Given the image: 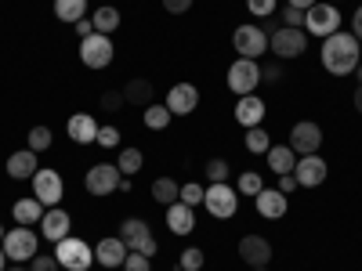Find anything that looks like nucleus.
I'll use <instances>...</instances> for the list:
<instances>
[{"mask_svg": "<svg viewBox=\"0 0 362 271\" xmlns=\"http://www.w3.org/2000/svg\"><path fill=\"white\" fill-rule=\"evenodd\" d=\"M119 239H124V246L131 253H145V257H156V239H153V228H148L141 217H127L119 224Z\"/></svg>", "mask_w": 362, "mask_h": 271, "instance_id": "obj_8", "label": "nucleus"}, {"mask_svg": "<svg viewBox=\"0 0 362 271\" xmlns=\"http://www.w3.org/2000/svg\"><path fill=\"white\" fill-rule=\"evenodd\" d=\"M37 152L33 148H22V152H11L8 156V177L11 181H33V174H37Z\"/></svg>", "mask_w": 362, "mask_h": 271, "instance_id": "obj_21", "label": "nucleus"}, {"mask_svg": "<svg viewBox=\"0 0 362 271\" xmlns=\"http://www.w3.org/2000/svg\"><path fill=\"white\" fill-rule=\"evenodd\" d=\"M268 51L276 58H300L308 51V33L305 29L279 25V29H272V37H268Z\"/></svg>", "mask_w": 362, "mask_h": 271, "instance_id": "obj_6", "label": "nucleus"}, {"mask_svg": "<svg viewBox=\"0 0 362 271\" xmlns=\"http://www.w3.org/2000/svg\"><path fill=\"white\" fill-rule=\"evenodd\" d=\"M337 29H341V11H337V4H326V0H319V4H312V8L305 11V33H308V37L326 40V37H334Z\"/></svg>", "mask_w": 362, "mask_h": 271, "instance_id": "obj_3", "label": "nucleus"}, {"mask_svg": "<svg viewBox=\"0 0 362 271\" xmlns=\"http://www.w3.org/2000/svg\"><path fill=\"white\" fill-rule=\"evenodd\" d=\"M286 4H290V8H300V11H308L312 4H319V0H286Z\"/></svg>", "mask_w": 362, "mask_h": 271, "instance_id": "obj_49", "label": "nucleus"}, {"mask_svg": "<svg viewBox=\"0 0 362 271\" xmlns=\"http://www.w3.org/2000/svg\"><path fill=\"white\" fill-rule=\"evenodd\" d=\"M228 90L235 98H243V95H254L257 83H261V66L254 62V58H235V62L228 66Z\"/></svg>", "mask_w": 362, "mask_h": 271, "instance_id": "obj_7", "label": "nucleus"}, {"mask_svg": "<svg viewBox=\"0 0 362 271\" xmlns=\"http://www.w3.org/2000/svg\"><path fill=\"white\" fill-rule=\"evenodd\" d=\"M247 148L254 156H264L268 148H272V141H268V131H261V127H250L247 131Z\"/></svg>", "mask_w": 362, "mask_h": 271, "instance_id": "obj_32", "label": "nucleus"}, {"mask_svg": "<svg viewBox=\"0 0 362 271\" xmlns=\"http://www.w3.org/2000/svg\"><path fill=\"white\" fill-rule=\"evenodd\" d=\"M90 22H95V33H116V29H119V22H124V18H119V11L112 8V4H105V8H95V18H90Z\"/></svg>", "mask_w": 362, "mask_h": 271, "instance_id": "obj_30", "label": "nucleus"}, {"mask_svg": "<svg viewBox=\"0 0 362 271\" xmlns=\"http://www.w3.org/2000/svg\"><path fill=\"white\" fill-rule=\"evenodd\" d=\"M170 271H185V267H170Z\"/></svg>", "mask_w": 362, "mask_h": 271, "instance_id": "obj_55", "label": "nucleus"}, {"mask_svg": "<svg viewBox=\"0 0 362 271\" xmlns=\"http://www.w3.org/2000/svg\"><path fill=\"white\" fill-rule=\"evenodd\" d=\"M8 271H29V267H22V264H18V267H8Z\"/></svg>", "mask_w": 362, "mask_h": 271, "instance_id": "obj_54", "label": "nucleus"}, {"mask_svg": "<svg viewBox=\"0 0 362 271\" xmlns=\"http://www.w3.org/2000/svg\"><path fill=\"white\" fill-rule=\"evenodd\" d=\"M254 271H268V267H254Z\"/></svg>", "mask_w": 362, "mask_h": 271, "instance_id": "obj_56", "label": "nucleus"}, {"mask_svg": "<svg viewBox=\"0 0 362 271\" xmlns=\"http://www.w3.org/2000/svg\"><path fill=\"white\" fill-rule=\"evenodd\" d=\"M167 228L174 231V235H192V228H196V214H192V206H185V203H170L167 206Z\"/></svg>", "mask_w": 362, "mask_h": 271, "instance_id": "obj_23", "label": "nucleus"}, {"mask_svg": "<svg viewBox=\"0 0 362 271\" xmlns=\"http://www.w3.org/2000/svg\"><path fill=\"white\" fill-rule=\"evenodd\" d=\"M127 246H124V239L119 235H109V239H102V243L95 246V260L102 264V267H124V260H127Z\"/></svg>", "mask_w": 362, "mask_h": 271, "instance_id": "obj_20", "label": "nucleus"}, {"mask_svg": "<svg viewBox=\"0 0 362 271\" xmlns=\"http://www.w3.org/2000/svg\"><path fill=\"white\" fill-rule=\"evenodd\" d=\"M355 109L362 112V83H355Z\"/></svg>", "mask_w": 362, "mask_h": 271, "instance_id": "obj_50", "label": "nucleus"}, {"mask_svg": "<svg viewBox=\"0 0 362 271\" xmlns=\"http://www.w3.org/2000/svg\"><path fill=\"white\" fill-rule=\"evenodd\" d=\"M268 170L276 174V177H283V174H293V167H297V152L290 145H272L268 148Z\"/></svg>", "mask_w": 362, "mask_h": 271, "instance_id": "obj_25", "label": "nucleus"}, {"mask_svg": "<svg viewBox=\"0 0 362 271\" xmlns=\"http://www.w3.org/2000/svg\"><path fill=\"white\" fill-rule=\"evenodd\" d=\"M362 62V47L351 33H344V29H337L334 37L322 40V69L329 76H351Z\"/></svg>", "mask_w": 362, "mask_h": 271, "instance_id": "obj_1", "label": "nucleus"}, {"mask_svg": "<svg viewBox=\"0 0 362 271\" xmlns=\"http://www.w3.org/2000/svg\"><path fill=\"white\" fill-rule=\"evenodd\" d=\"M112 54H116V47H112V40L105 33H90V37L80 40V62L87 69H109Z\"/></svg>", "mask_w": 362, "mask_h": 271, "instance_id": "obj_10", "label": "nucleus"}, {"mask_svg": "<svg viewBox=\"0 0 362 271\" xmlns=\"http://www.w3.org/2000/svg\"><path fill=\"white\" fill-rule=\"evenodd\" d=\"M203 192H206L203 185H196V181H189V185H181V203L196 210V206L203 203Z\"/></svg>", "mask_w": 362, "mask_h": 271, "instance_id": "obj_36", "label": "nucleus"}, {"mask_svg": "<svg viewBox=\"0 0 362 271\" xmlns=\"http://www.w3.org/2000/svg\"><path fill=\"white\" fill-rule=\"evenodd\" d=\"M119 105H124V90H105V95H102V109L116 112Z\"/></svg>", "mask_w": 362, "mask_h": 271, "instance_id": "obj_43", "label": "nucleus"}, {"mask_svg": "<svg viewBox=\"0 0 362 271\" xmlns=\"http://www.w3.org/2000/svg\"><path fill=\"white\" fill-rule=\"evenodd\" d=\"M239 260H247L250 267H268L272 243L264 235H243V239H239Z\"/></svg>", "mask_w": 362, "mask_h": 271, "instance_id": "obj_16", "label": "nucleus"}, {"mask_svg": "<svg viewBox=\"0 0 362 271\" xmlns=\"http://www.w3.org/2000/svg\"><path fill=\"white\" fill-rule=\"evenodd\" d=\"M141 163H145L141 148H124V152H119V159H116V167H119V174H124V177H134V174L141 170Z\"/></svg>", "mask_w": 362, "mask_h": 271, "instance_id": "obj_31", "label": "nucleus"}, {"mask_svg": "<svg viewBox=\"0 0 362 271\" xmlns=\"http://www.w3.org/2000/svg\"><path fill=\"white\" fill-rule=\"evenodd\" d=\"M124 271H153V257H145V253H127Z\"/></svg>", "mask_w": 362, "mask_h": 271, "instance_id": "obj_39", "label": "nucleus"}, {"mask_svg": "<svg viewBox=\"0 0 362 271\" xmlns=\"http://www.w3.org/2000/svg\"><path fill=\"white\" fill-rule=\"evenodd\" d=\"M264 188V177L257 170H247V174H239V188L235 192H243V195H257Z\"/></svg>", "mask_w": 362, "mask_h": 271, "instance_id": "obj_33", "label": "nucleus"}, {"mask_svg": "<svg viewBox=\"0 0 362 271\" xmlns=\"http://www.w3.org/2000/svg\"><path fill=\"white\" fill-rule=\"evenodd\" d=\"M254 206H257V214L268 217V221L286 217V210H290V203H286V195H283L279 188H261V192L254 195Z\"/></svg>", "mask_w": 362, "mask_h": 271, "instance_id": "obj_18", "label": "nucleus"}, {"mask_svg": "<svg viewBox=\"0 0 362 271\" xmlns=\"http://www.w3.org/2000/svg\"><path fill=\"white\" fill-rule=\"evenodd\" d=\"M203 260H206V257H203V250H196V246H192V250L181 253V264H177V267H185V271H199V267H203Z\"/></svg>", "mask_w": 362, "mask_h": 271, "instance_id": "obj_38", "label": "nucleus"}, {"mask_svg": "<svg viewBox=\"0 0 362 271\" xmlns=\"http://www.w3.org/2000/svg\"><path fill=\"white\" fill-rule=\"evenodd\" d=\"M326 4H334V0H326Z\"/></svg>", "mask_w": 362, "mask_h": 271, "instance_id": "obj_57", "label": "nucleus"}, {"mask_svg": "<svg viewBox=\"0 0 362 271\" xmlns=\"http://www.w3.org/2000/svg\"><path fill=\"white\" fill-rule=\"evenodd\" d=\"M163 105L170 109V116H189V112H196V105H199V90H196L192 83H174V87L167 90Z\"/></svg>", "mask_w": 362, "mask_h": 271, "instance_id": "obj_15", "label": "nucleus"}, {"mask_svg": "<svg viewBox=\"0 0 362 271\" xmlns=\"http://www.w3.org/2000/svg\"><path fill=\"white\" fill-rule=\"evenodd\" d=\"M95 145H102V148H116V145H119V131H116L112 124L98 127V141H95Z\"/></svg>", "mask_w": 362, "mask_h": 271, "instance_id": "obj_40", "label": "nucleus"}, {"mask_svg": "<svg viewBox=\"0 0 362 271\" xmlns=\"http://www.w3.org/2000/svg\"><path fill=\"white\" fill-rule=\"evenodd\" d=\"M355 76H358V83H362V62H358V69H355Z\"/></svg>", "mask_w": 362, "mask_h": 271, "instance_id": "obj_52", "label": "nucleus"}, {"mask_svg": "<svg viewBox=\"0 0 362 271\" xmlns=\"http://www.w3.org/2000/svg\"><path fill=\"white\" fill-rule=\"evenodd\" d=\"M264 112H268V109H264V102H261L257 95H243V98L235 102V124L247 127V131H250V127H261V124H264Z\"/></svg>", "mask_w": 362, "mask_h": 271, "instance_id": "obj_19", "label": "nucleus"}, {"mask_svg": "<svg viewBox=\"0 0 362 271\" xmlns=\"http://www.w3.org/2000/svg\"><path fill=\"white\" fill-rule=\"evenodd\" d=\"M283 76V69L279 66H268V69H261V80H268V83H276Z\"/></svg>", "mask_w": 362, "mask_h": 271, "instance_id": "obj_48", "label": "nucleus"}, {"mask_svg": "<svg viewBox=\"0 0 362 271\" xmlns=\"http://www.w3.org/2000/svg\"><path fill=\"white\" fill-rule=\"evenodd\" d=\"M206 177H210V185L228 181V163H225V159H210V163H206Z\"/></svg>", "mask_w": 362, "mask_h": 271, "instance_id": "obj_37", "label": "nucleus"}, {"mask_svg": "<svg viewBox=\"0 0 362 271\" xmlns=\"http://www.w3.org/2000/svg\"><path fill=\"white\" fill-rule=\"evenodd\" d=\"M4 235H8V231H4V224H0V243H4Z\"/></svg>", "mask_w": 362, "mask_h": 271, "instance_id": "obj_53", "label": "nucleus"}, {"mask_svg": "<svg viewBox=\"0 0 362 271\" xmlns=\"http://www.w3.org/2000/svg\"><path fill=\"white\" fill-rule=\"evenodd\" d=\"M203 206H206L210 217L228 221V217H235V210H239V192L228 185V181H218V185H210L203 192Z\"/></svg>", "mask_w": 362, "mask_h": 271, "instance_id": "obj_4", "label": "nucleus"}, {"mask_svg": "<svg viewBox=\"0 0 362 271\" xmlns=\"http://www.w3.org/2000/svg\"><path fill=\"white\" fill-rule=\"evenodd\" d=\"M69 228H73V221H69V214H66L62 206L44 210V217H40V235L47 239V243H62V239L69 235Z\"/></svg>", "mask_w": 362, "mask_h": 271, "instance_id": "obj_17", "label": "nucleus"}, {"mask_svg": "<svg viewBox=\"0 0 362 271\" xmlns=\"http://www.w3.org/2000/svg\"><path fill=\"white\" fill-rule=\"evenodd\" d=\"M54 18L76 25L80 18H87V0H54Z\"/></svg>", "mask_w": 362, "mask_h": 271, "instance_id": "obj_27", "label": "nucleus"}, {"mask_svg": "<svg viewBox=\"0 0 362 271\" xmlns=\"http://www.w3.org/2000/svg\"><path fill=\"white\" fill-rule=\"evenodd\" d=\"M153 199H156L160 206H170V203L181 199V185H177L174 177H156V181H153Z\"/></svg>", "mask_w": 362, "mask_h": 271, "instance_id": "obj_28", "label": "nucleus"}, {"mask_svg": "<svg viewBox=\"0 0 362 271\" xmlns=\"http://www.w3.org/2000/svg\"><path fill=\"white\" fill-rule=\"evenodd\" d=\"M119 181H124V174H119L116 163H95L83 177V188H87V195L102 199V195H112L119 188Z\"/></svg>", "mask_w": 362, "mask_h": 271, "instance_id": "obj_9", "label": "nucleus"}, {"mask_svg": "<svg viewBox=\"0 0 362 271\" xmlns=\"http://www.w3.org/2000/svg\"><path fill=\"white\" fill-rule=\"evenodd\" d=\"M192 4H196V0H163V8H167L170 15H185Z\"/></svg>", "mask_w": 362, "mask_h": 271, "instance_id": "obj_44", "label": "nucleus"}, {"mask_svg": "<svg viewBox=\"0 0 362 271\" xmlns=\"http://www.w3.org/2000/svg\"><path fill=\"white\" fill-rule=\"evenodd\" d=\"M54 260H58V267H66V271H87L90 264H95V250H90L83 239L66 235L62 243H54Z\"/></svg>", "mask_w": 362, "mask_h": 271, "instance_id": "obj_2", "label": "nucleus"}, {"mask_svg": "<svg viewBox=\"0 0 362 271\" xmlns=\"http://www.w3.org/2000/svg\"><path fill=\"white\" fill-rule=\"evenodd\" d=\"M76 33H80V40L90 37V33H95V22H90V18H80V22H76Z\"/></svg>", "mask_w": 362, "mask_h": 271, "instance_id": "obj_47", "label": "nucleus"}, {"mask_svg": "<svg viewBox=\"0 0 362 271\" xmlns=\"http://www.w3.org/2000/svg\"><path fill=\"white\" fill-rule=\"evenodd\" d=\"M351 37L355 40H362V4L355 8V15H351Z\"/></svg>", "mask_w": 362, "mask_h": 271, "instance_id": "obj_45", "label": "nucleus"}, {"mask_svg": "<svg viewBox=\"0 0 362 271\" xmlns=\"http://www.w3.org/2000/svg\"><path fill=\"white\" fill-rule=\"evenodd\" d=\"M293 188H297V177H293V174H283V177H279V192H283V195H290Z\"/></svg>", "mask_w": 362, "mask_h": 271, "instance_id": "obj_46", "label": "nucleus"}, {"mask_svg": "<svg viewBox=\"0 0 362 271\" xmlns=\"http://www.w3.org/2000/svg\"><path fill=\"white\" fill-rule=\"evenodd\" d=\"M283 22L290 25V29H300V25H305V11H300V8H283Z\"/></svg>", "mask_w": 362, "mask_h": 271, "instance_id": "obj_42", "label": "nucleus"}, {"mask_svg": "<svg viewBox=\"0 0 362 271\" xmlns=\"http://www.w3.org/2000/svg\"><path fill=\"white\" fill-rule=\"evenodd\" d=\"M44 203L37 199V195H25V199H15V206H11V217L18 221V224H40V217H44Z\"/></svg>", "mask_w": 362, "mask_h": 271, "instance_id": "obj_24", "label": "nucleus"}, {"mask_svg": "<svg viewBox=\"0 0 362 271\" xmlns=\"http://www.w3.org/2000/svg\"><path fill=\"white\" fill-rule=\"evenodd\" d=\"M232 47L239 51V58H254V62H257L261 54H268V33L261 25L247 22V25H239L232 33Z\"/></svg>", "mask_w": 362, "mask_h": 271, "instance_id": "obj_11", "label": "nucleus"}, {"mask_svg": "<svg viewBox=\"0 0 362 271\" xmlns=\"http://www.w3.org/2000/svg\"><path fill=\"white\" fill-rule=\"evenodd\" d=\"M29 271H58L54 253H37L33 260H29Z\"/></svg>", "mask_w": 362, "mask_h": 271, "instance_id": "obj_41", "label": "nucleus"}, {"mask_svg": "<svg viewBox=\"0 0 362 271\" xmlns=\"http://www.w3.org/2000/svg\"><path fill=\"white\" fill-rule=\"evenodd\" d=\"M4 253H8V260H15V264H25V260H33L37 253H40V239H37V231L33 228H25V224H18V228H11L8 235H4Z\"/></svg>", "mask_w": 362, "mask_h": 271, "instance_id": "obj_5", "label": "nucleus"}, {"mask_svg": "<svg viewBox=\"0 0 362 271\" xmlns=\"http://www.w3.org/2000/svg\"><path fill=\"white\" fill-rule=\"evenodd\" d=\"M141 119H145V127L148 131H167L170 127V109L167 105H160V102H153V105H145V112H141Z\"/></svg>", "mask_w": 362, "mask_h": 271, "instance_id": "obj_29", "label": "nucleus"}, {"mask_svg": "<svg viewBox=\"0 0 362 271\" xmlns=\"http://www.w3.org/2000/svg\"><path fill=\"white\" fill-rule=\"evenodd\" d=\"M25 141H29V148H33V152H47V148H51V131H47V127H33Z\"/></svg>", "mask_w": 362, "mask_h": 271, "instance_id": "obj_34", "label": "nucleus"}, {"mask_svg": "<svg viewBox=\"0 0 362 271\" xmlns=\"http://www.w3.org/2000/svg\"><path fill=\"white\" fill-rule=\"evenodd\" d=\"M69 138H73L76 145H95V141H98L95 116H90V112H73V116H69Z\"/></svg>", "mask_w": 362, "mask_h": 271, "instance_id": "obj_22", "label": "nucleus"}, {"mask_svg": "<svg viewBox=\"0 0 362 271\" xmlns=\"http://www.w3.org/2000/svg\"><path fill=\"white\" fill-rule=\"evenodd\" d=\"M33 195L51 210V206H58L62 203V195H66V185H62V174L58 170H51V167H44V170H37L33 174Z\"/></svg>", "mask_w": 362, "mask_h": 271, "instance_id": "obj_12", "label": "nucleus"}, {"mask_svg": "<svg viewBox=\"0 0 362 271\" xmlns=\"http://www.w3.org/2000/svg\"><path fill=\"white\" fill-rule=\"evenodd\" d=\"M326 174H329V167H326V159H322L319 152H315V156H297L293 177H297L300 188H319L322 181H326Z\"/></svg>", "mask_w": 362, "mask_h": 271, "instance_id": "obj_14", "label": "nucleus"}, {"mask_svg": "<svg viewBox=\"0 0 362 271\" xmlns=\"http://www.w3.org/2000/svg\"><path fill=\"white\" fill-rule=\"evenodd\" d=\"M290 148L297 156H315L322 148V127L312 124V119H300V124H293L290 131Z\"/></svg>", "mask_w": 362, "mask_h": 271, "instance_id": "obj_13", "label": "nucleus"}, {"mask_svg": "<svg viewBox=\"0 0 362 271\" xmlns=\"http://www.w3.org/2000/svg\"><path fill=\"white\" fill-rule=\"evenodd\" d=\"M0 271H8V253H4V246H0Z\"/></svg>", "mask_w": 362, "mask_h": 271, "instance_id": "obj_51", "label": "nucleus"}, {"mask_svg": "<svg viewBox=\"0 0 362 271\" xmlns=\"http://www.w3.org/2000/svg\"><path fill=\"white\" fill-rule=\"evenodd\" d=\"M124 102L127 105H138V109H145V105H153V80H131L127 87H124Z\"/></svg>", "mask_w": 362, "mask_h": 271, "instance_id": "obj_26", "label": "nucleus"}, {"mask_svg": "<svg viewBox=\"0 0 362 271\" xmlns=\"http://www.w3.org/2000/svg\"><path fill=\"white\" fill-rule=\"evenodd\" d=\"M247 8H250L254 18H272L279 8V0H247Z\"/></svg>", "mask_w": 362, "mask_h": 271, "instance_id": "obj_35", "label": "nucleus"}]
</instances>
